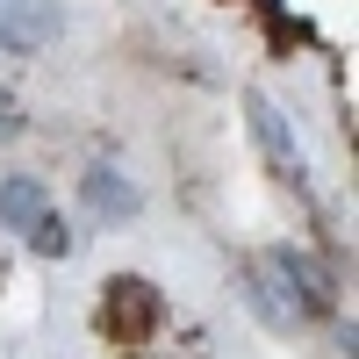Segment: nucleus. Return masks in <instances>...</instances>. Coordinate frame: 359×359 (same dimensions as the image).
I'll use <instances>...</instances> for the list:
<instances>
[{
	"instance_id": "obj_1",
	"label": "nucleus",
	"mask_w": 359,
	"mask_h": 359,
	"mask_svg": "<svg viewBox=\"0 0 359 359\" xmlns=\"http://www.w3.org/2000/svg\"><path fill=\"white\" fill-rule=\"evenodd\" d=\"M252 266L266 273V287L287 302L294 323H316V316H331V309H338V280H331V266L309 259L302 245H273V252H259Z\"/></svg>"
},
{
	"instance_id": "obj_2",
	"label": "nucleus",
	"mask_w": 359,
	"mask_h": 359,
	"mask_svg": "<svg viewBox=\"0 0 359 359\" xmlns=\"http://www.w3.org/2000/svg\"><path fill=\"white\" fill-rule=\"evenodd\" d=\"M101 331L123 345V352H151V338L165 331V294L144 280V273L101 280Z\"/></svg>"
},
{
	"instance_id": "obj_3",
	"label": "nucleus",
	"mask_w": 359,
	"mask_h": 359,
	"mask_svg": "<svg viewBox=\"0 0 359 359\" xmlns=\"http://www.w3.org/2000/svg\"><path fill=\"white\" fill-rule=\"evenodd\" d=\"M245 123H252V137H259V151H266V165H273L294 194H309V165H302V144H294V130L280 123V108L266 101V94H245Z\"/></svg>"
},
{
	"instance_id": "obj_4",
	"label": "nucleus",
	"mask_w": 359,
	"mask_h": 359,
	"mask_svg": "<svg viewBox=\"0 0 359 359\" xmlns=\"http://www.w3.org/2000/svg\"><path fill=\"white\" fill-rule=\"evenodd\" d=\"M57 29H65V8H57V0H0V50L8 57L50 50Z\"/></svg>"
},
{
	"instance_id": "obj_5",
	"label": "nucleus",
	"mask_w": 359,
	"mask_h": 359,
	"mask_svg": "<svg viewBox=\"0 0 359 359\" xmlns=\"http://www.w3.org/2000/svg\"><path fill=\"white\" fill-rule=\"evenodd\" d=\"M79 201H86V216H94V223H108V230L144 216L137 180H130V172H115V165H86V172H79Z\"/></svg>"
},
{
	"instance_id": "obj_6",
	"label": "nucleus",
	"mask_w": 359,
	"mask_h": 359,
	"mask_svg": "<svg viewBox=\"0 0 359 359\" xmlns=\"http://www.w3.org/2000/svg\"><path fill=\"white\" fill-rule=\"evenodd\" d=\"M43 208H50V194H43L36 172H8L0 180V230H29Z\"/></svg>"
},
{
	"instance_id": "obj_7",
	"label": "nucleus",
	"mask_w": 359,
	"mask_h": 359,
	"mask_svg": "<svg viewBox=\"0 0 359 359\" xmlns=\"http://www.w3.org/2000/svg\"><path fill=\"white\" fill-rule=\"evenodd\" d=\"M237 294H245V309H252V316L266 323V331H294V316H287V302H280L273 287H266V273H259L252 259L237 266Z\"/></svg>"
},
{
	"instance_id": "obj_8",
	"label": "nucleus",
	"mask_w": 359,
	"mask_h": 359,
	"mask_svg": "<svg viewBox=\"0 0 359 359\" xmlns=\"http://www.w3.org/2000/svg\"><path fill=\"white\" fill-rule=\"evenodd\" d=\"M22 237H29V252H36V259H72V223L57 216V208H43Z\"/></svg>"
},
{
	"instance_id": "obj_9",
	"label": "nucleus",
	"mask_w": 359,
	"mask_h": 359,
	"mask_svg": "<svg viewBox=\"0 0 359 359\" xmlns=\"http://www.w3.org/2000/svg\"><path fill=\"white\" fill-rule=\"evenodd\" d=\"M15 137H22V115H15L8 94H0V144H15Z\"/></svg>"
},
{
	"instance_id": "obj_10",
	"label": "nucleus",
	"mask_w": 359,
	"mask_h": 359,
	"mask_svg": "<svg viewBox=\"0 0 359 359\" xmlns=\"http://www.w3.org/2000/svg\"><path fill=\"white\" fill-rule=\"evenodd\" d=\"M123 359H158V352H123Z\"/></svg>"
}]
</instances>
